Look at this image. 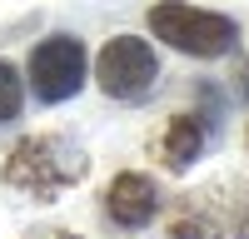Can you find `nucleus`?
Returning <instances> with one entry per match:
<instances>
[{
  "label": "nucleus",
  "mask_w": 249,
  "mask_h": 239,
  "mask_svg": "<svg viewBox=\"0 0 249 239\" xmlns=\"http://www.w3.org/2000/svg\"><path fill=\"white\" fill-rule=\"evenodd\" d=\"M30 239H80V234H70V229H40V234H30Z\"/></svg>",
  "instance_id": "nucleus-9"
},
{
  "label": "nucleus",
  "mask_w": 249,
  "mask_h": 239,
  "mask_svg": "<svg viewBox=\"0 0 249 239\" xmlns=\"http://www.w3.org/2000/svg\"><path fill=\"white\" fill-rule=\"evenodd\" d=\"M20 105H25L20 70L10 65V60H0V125H5V120H15V115H20Z\"/></svg>",
  "instance_id": "nucleus-8"
},
{
  "label": "nucleus",
  "mask_w": 249,
  "mask_h": 239,
  "mask_svg": "<svg viewBox=\"0 0 249 239\" xmlns=\"http://www.w3.org/2000/svg\"><path fill=\"white\" fill-rule=\"evenodd\" d=\"M150 35L164 40L179 55H195V60H219L239 45V25L230 15L184 5V0H155L150 5Z\"/></svg>",
  "instance_id": "nucleus-2"
},
{
  "label": "nucleus",
  "mask_w": 249,
  "mask_h": 239,
  "mask_svg": "<svg viewBox=\"0 0 249 239\" xmlns=\"http://www.w3.org/2000/svg\"><path fill=\"white\" fill-rule=\"evenodd\" d=\"M244 150H249V125H244Z\"/></svg>",
  "instance_id": "nucleus-10"
},
{
  "label": "nucleus",
  "mask_w": 249,
  "mask_h": 239,
  "mask_svg": "<svg viewBox=\"0 0 249 239\" xmlns=\"http://www.w3.org/2000/svg\"><path fill=\"white\" fill-rule=\"evenodd\" d=\"M85 174H90V159L80 154L70 139H60V135H25L5 154V170H0L5 189L35 199V205L60 199L65 189H75Z\"/></svg>",
  "instance_id": "nucleus-1"
},
{
  "label": "nucleus",
  "mask_w": 249,
  "mask_h": 239,
  "mask_svg": "<svg viewBox=\"0 0 249 239\" xmlns=\"http://www.w3.org/2000/svg\"><path fill=\"white\" fill-rule=\"evenodd\" d=\"M95 80H100V90L110 100H124V105L144 100L155 90V80H160V60L150 50V40H140V35L105 40L100 55H95Z\"/></svg>",
  "instance_id": "nucleus-3"
},
{
  "label": "nucleus",
  "mask_w": 249,
  "mask_h": 239,
  "mask_svg": "<svg viewBox=\"0 0 249 239\" xmlns=\"http://www.w3.org/2000/svg\"><path fill=\"white\" fill-rule=\"evenodd\" d=\"M230 199L219 205V234H230V239H249V185H234L224 189Z\"/></svg>",
  "instance_id": "nucleus-7"
},
{
  "label": "nucleus",
  "mask_w": 249,
  "mask_h": 239,
  "mask_svg": "<svg viewBox=\"0 0 249 239\" xmlns=\"http://www.w3.org/2000/svg\"><path fill=\"white\" fill-rule=\"evenodd\" d=\"M85 85V45L75 35H45L30 50V90L45 105H60V100L80 95Z\"/></svg>",
  "instance_id": "nucleus-4"
},
{
  "label": "nucleus",
  "mask_w": 249,
  "mask_h": 239,
  "mask_svg": "<svg viewBox=\"0 0 249 239\" xmlns=\"http://www.w3.org/2000/svg\"><path fill=\"white\" fill-rule=\"evenodd\" d=\"M204 145H210V125H204V115H190V110L170 115L160 125V135H150V154L160 159V170H170V174H184L204 154Z\"/></svg>",
  "instance_id": "nucleus-5"
},
{
  "label": "nucleus",
  "mask_w": 249,
  "mask_h": 239,
  "mask_svg": "<svg viewBox=\"0 0 249 239\" xmlns=\"http://www.w3.org/2000/svg\"><path fill=\"white\" fill-rule=\"evenodd\" d=\"M105 214L115 219L120 229H144V224L160 214V189H155V179L140 174V170L115 174L110 185H105Z\"/></svg>",
  "instance_id": "nucleus-6"
}]
</instances>
